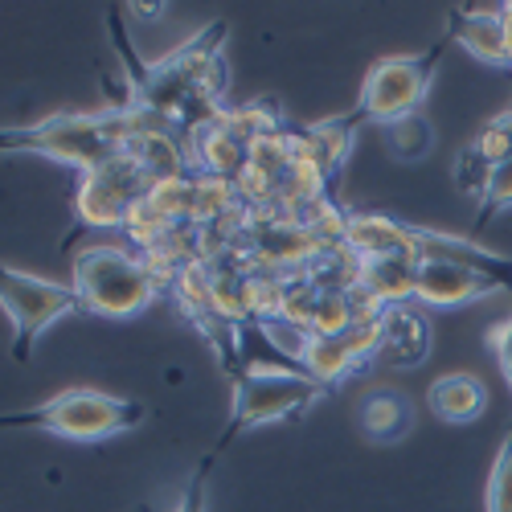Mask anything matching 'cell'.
Returning <instances> with one entry per match:
<instances>
[{
	"mask_svg": "<svg viewBox=\"0 0 512 512\" xmlns=\"http://www.w3.org/2000/svg\"><path fill=\"white\" fill-rule=\"evenodd\" d=\"M226 21L205 25L193 41H185L181 50H173L168 58L152 62L140 70L136 87L127 91V103L148 107L160 119H168L177 132H193V127L209 123L226 99Z\"/></svg>",
	"mask_w": 512,
	"mask_h": 512,
	"instance_id": "1",
	"label": "cell"
},
{
	"mask_svg": "<svg viewBox=\"0 0 512 512\" xmlns=\"http://www.w3.org/2000/svg\"><path fill=\"white\" fill-rule=\"evenodd\" d=\"M148 132H177V127L148 107L119 103V107H103V111H58V115L29 123V127H5L0 148L50 156L58 164L78 168V173H91V168L107 164L136 136H148Z\"/></svg>",
	"mask_w": 512,
	"mask_h": 512,
	"instance_id": "2",
	"label": "cell"
},
{
	"mask_svg": "<svg viewBox=\"0 0 512 512\" xmlns=\"http://www.w3.org/2000/svg\"><path fill=\"white\" fill-rule=\"evenodd\" d=\"M193 173L189 168V152H185V136L181 132H148L136 136L119 156H111L107 164L91 168V173L78 177V193H74V213L87 230H123L132 209L168 177Z\"/></svg>",
	"mask_w": 512,
	"mask_h": 512,
	"instance_id": "3",
	"label": "cell"
},
{
	"mask_svg": "<svg viewBox=\"0 0 512 512\" xmlns=\"http://www.w3.org/2000/svg\"><path fill=\"white\" fill-rule=\"evenodd\" d=\"M70 287L78 295L82 312H95L107 320L140 316L168 291L140 250H127L115 242H95L87 250H78Z\"/></svg>",
	"mask_w": 512,
	"mask_h": 512,
	"instance_id": "4",
	"label": "cell"
},
{
	"mask_svg": "<svg viewBox=\"0 0 512 512\" xmlns=\"http://www.w3.org/2000/svg\"><path fill=\"white\" fill-rule=\"evenodd\" d=\"M140 418H144V406L132 398H115L103 390L74 386V390H62L33 410L5 414L0 426H29V431H46V435H58L70 443H99V439L132 431Z\"/></svg>",
	"mask_w": 512,
	"mask_h": 512,
	"instance_id": "5",
	"label": "cell"
},
{
	"mask_svg": "<svg viewBox=\"0 0 512 512\" xmlns=\"http://www.w3.org/2000/svg\"><path fill=\"white\" fill-rule=\"evenodd\" d=\"M328 386L304 369L283 365H246L234 369V418L226 426V439L246 431V426H271L304 414L312 402H320Z\"/></svg>",
	"mask_w": 512,
	"mask_h": 512,
	"instance_id": "6",
	"label": "cell"
},
{
	"mask_svg": "<svg viewBox=\"0 0 512 512\" xmlns=\"http://www.w3.org/2000/svg\"><path fill=\"white\" fill-rule=\"evenodd\" d=\"M447 50V37L435 41L426 54H398V58H381L369 66L365 82H361V103L357 111L369 119V123H394V119H406L422 107L426 91L435 82V70H439V58Z\"/></svg>",
	"mask_w": 512,
	"mask_h": 512,
	"instance_id": "7",
	"label": "cell"
},
{
	"mask_svg": "<svg viewBox=\"0 0 512 512\" xmlns=\"http://www.w3.org/2000/svg\"><path fill=\"white\" fill-rule=\"evenodd\" d=\"M0 304H5V316L17 328V357L33 353L37 336L46 332L50 324H58L62 316H70V312L82 308L74 287L50 283V279L17 271V267L0 271Z\"/></svg>",
	"mask_w": 512,
	"mask_h": 512,
	"instance_id": "8",
	"label": "cell"
},
{
	"mask_svg": "<svg viewBox=\"0 0 512 512\" xmlns=\"http://www.w3.org/2000/svg\"><path fill=\"white\" fill-rule=\"evenodd\" d=\"M381 345V320H357L349 332L340 336H312L304 353V373H312L320 386H340L361 361H373Z\"/></svg>",
	"mask_w": 512,
	"mask_h": 512,
	"instance_id": "9",
	"label": "cell"
},
{
	"mask_svg": "<svg viewBox=\"0 0 512 512\" xmlns=\"http://www.w3.org/2000/svg\"><path fill=\"white\" fill-rule=\"evenodd\" d=\"M410 254L414 263H455V267H472L484 271L492 279H500L512 291V259L480 246L476 238H459V234H443V230H426V226H410Z\"/></svg>",
	"mask_w": 512,
	"mask_h": 512,
	"instance_id": "10",
	"label": "cell"
},
{
	"mask_svg": "<svg viewBox=\"0 0 512 512\" xmlns=\"http://www.w3.org/2000/svg\"><path fill=\"white\" fill-rule=\"evenodd\" d=\"M508 287L484 271L472 267H455V263H422L418 267V287H414V304L422 308H463L476 300H492L504 295Z\"/></svg>",
	"mask_w": 512,
	"mask_h": 512,
	"instance_id": "11",
	"label": "cell"
},
{
	"mask_svg": "<svg viewBox=\"0 0 512 512\" xmlns=\"http://www.w3.org/2000/svg\"><path fill=\"white\" fill-rule=\"evenodd\" d=\"M361 123H369L361 111L345 115V119H324V123H308V127H291L295 136V160L308 164L312 173H320L324 181H332L340 173V164L349 160Z\"/></svg>",
	"mask_w": 512,
	"mask_h": 512,
	"instance_id": "12",
	"label": "cell"
},
{
	"mask_svg": "<svg viewBox=\"0 0 512 512\" xmlns=\"http://www.w3.org/2000/svg\"><path fill=\"white\" fill-rule=\"evenodd\" d=\"M426 357H431V320H426L422 308L398 304L381 316V345L373 361L390 369H414Z\"/></svg>",
	"mask_w": 512,
	"mask_h": 512,
	"instance_id": "13",
	"label": "cell"
},
{
	"mask_svg": "<svg viewBox=\"0 0 512 512\" xmlns=\"http://www.w3.org/2000/svg\"><path fill=\"white\" fill-rule=\"evenodd\" d=\"M451 37L459 46L480 58L492 70H512L508 46H504V25H500V5H459L451 13Z\"/></svg>",
	"mask_w": 512,
	"mask_h": 512,
	"instance_id": "14",
	"label": "cell"
},
{
	"mask_svg": "<svg viewBox=\"0 0 512 512\" xmlns=\"http://www.w3.org/2000/svg\"><path fill=\"white\" fill-rule=\"evenodd\" d=\"M426 406L447 426H467V422L484 418L488 386L476 373H443L431 381V390H426Z\"/></svg>",
	"mask_w": 512,
	"mask_h": 512,
	"instance_id": "15",
	"label": "cell"
},
{
	"mask_svg": "<svg viewBox=\"0 0 512 512\" xmlns=\"http://www.w3.org/2000/svg\"><path fill=\"white\" fill-rule=\"evenodd\" d=\"M414 402L402 394V390H369L357 406V422L369 443H402L410 431H414Z\"/></svg>",
	"mask_w": 512,
	"mask_h": 512,
	"instance_id": "16",
	"label": "cell"
},
{
	"mask_svg": "<svg viewBox=\"0 0 512 512\" xmlns=\"http://www.w3.org/2000/svg\"><path fill=\"white\" fill-rule=\"evenodd\" d=\"M349 246L361 254V259L410 254V222H398V218H390V213H377V209L349 213Z\"/></svg>",
	"mask_w": 512,
	"mask_h": 512,
	"instance_id": "17",
	"label": "cell"
},
{
	"mask_svg": "<svg viewBox=\"0 0 512 512\" xmlns=\"http://www.w3.org/2000/svg\"><path fill=\"white\" fill-rule=\"evenodd\" d=\"M386 152L402 164H418L435 152V123L426 119L422 111L406 115V119H394L386 123Z\"/></svg>",
	"mask_w": 512,
	"mask_h": 512,
	"instance_id": "18",
	"label": "cell"
},
{
	"mask_svg": "<svg viewBox=\"0 0 512 512\" xmlns=\"http://www.w3.org/2000/svg\"><path fill=\"white\" fill-rule=\"evenodd\" d=\"M357 324V300L353 291H320L312 308V332L316 336H340Z\"/></svg>",
	"mask_w": 512,
	"mask_h": 512,
	"instance_id": "19",
	"label": "cell"
},
{
	"mask_svg": "<svg viewBox=\"0 0 512 512\" xmlns=\"http://www.w3.org/2000/svg\"><path fill=\"white\" fill-rule=\"evenodd\" d=\"M451 173H455L459 193H467V197L484 201V197H488V185H492V173H496V164H492V160H488V156H484L476 144H467V148L455 156Z\"/></svg>",
	"mask_w": 512,
	"mask_h": 512,
	"instance_id": "20",
	"label": "cell"
},
{
	"mask_svg": "<svg viewBox=\"0 0 512 512\" xmlns=\"http://www.w3.org/2000/svg\"><path fill=\"white\" fill-rule=\"evenodd\" d=\"M488 512H512V426L496 451L492 476H488Z\"/></svg>",
	"mask_w": 512,
	"mask_h": 512,
	"instance_id": "21",
	"label": "cell"
},
{
	"mask_svg": "<svg viewBox=\"0 0 512 512\" xmlns=\"http://www.w3.org/2000/svg\"><path fill=\"white\" fill-rule=\"evenodd\" d=\"M484 345H488V353H492V361H496V369L504 377V386L512 394V312L484 328Z\"/></svg>",
	"mask_w": 512,
	"mask_h": 512,
	"instance_id": "22",
	"label": "cell"
},
{
	"mask_svg": "<svg viewBox=\"0 0 512 512\" xmlns=\"http://www.w3.org/2000/svg\"><path fill=\"white\" fill-rule=\"evenodd\" d=\"M472 144H476L492 164L508 160V156H512V107H508V111H500V115L484 127V132H480Z\"/></svg>",
	"mask_w": 512,
	"mask_h": 512,
	"instance_id": "23",
	"label": "cell"
},
{
	"mask_svg": "<svg viewBox=\"0 0 512 512\" xmlns=\"http://www.w3.org/2000/svg\"><path fill=\"white\" fill-rule=\"evenodd\" d=\"M512 209V156L496 164V173H492V185H488V197L480 201V226L488 218H496V213Z\"/></svg>",
	"mask_w": 512,
	"mask_h": 512,
	"instance_id": "24",
	"label": "cell"
},
{
	"mask_svg": "<svg viewBox=\"0 0 512 512\" xmlns=\"http://www.w3.org/2000/svg\"><path fill=\"white\" fill-rule=\"evenodd\" d=\"M205 480H209V459L197 467V476L189 480V488L181 492L177 512H205Z\"/></svg>",
	"mask_w": 512,
	"mask_h": 512,
	"instance_id": "25",
	"label": "cell"
},
{
	"mask_svg": "<svg viewBox=\"0 0 512 512\" xmlns=\"http://www.w3.org/2000/svg\"><path fill=\"white\" fill-rule=\"evenodd\" d=\"M500 25H504V46H508V62H512V0L500 5Z\"/></svg>",
	"mask_w": 512,
	"mask_h": 512,
	"instance_id": "26",
	"label": "cell"
}]
</instances>
